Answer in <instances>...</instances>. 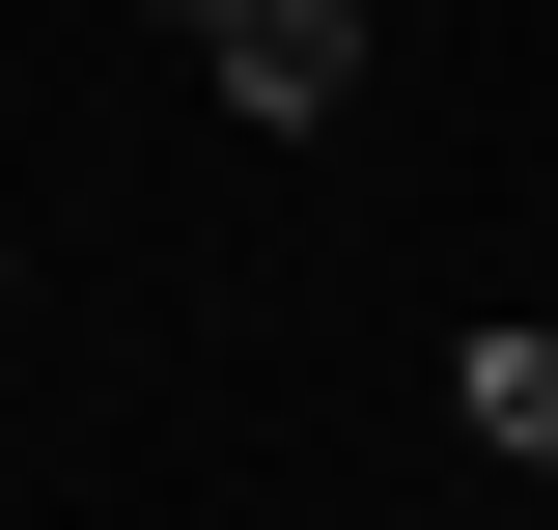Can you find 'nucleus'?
Returning <instances> with one entry per match:
<instances>
[{"label":"nucleus","instance_id":"f257e3e1","mask_svg":"<svg viewBox=\"0 0 558 530\" xmlns=\"http://www.w3.org/2000/svg\"><path fill=\"white\" fill-rule=\"evenodd\" d=\"M196 84L252 140H307V112H363V0H196Z\"/></svg>","mask_w":558,"mask_h":530},{"label":"nucleus","instance_id":"7ed1b4c3","mask_svg":"<svg viewBox=\"0 0 558 530\" xmlns=\"http://www.w3.org/2000/svg\"><path fill=\"white\" fill-rule=\"evenodd\" d=\"M168 28H196V0H168Z\"/></svg>","mask_w":558,"mask_h":530},{"label":"nucleus","instance_id":"f03ea898","mask_svg":"<svg viewBox=\"0 0 558 530\" xmlns=\"http://www.w3.org/2000/svg\"><path fill=\"white\" fill-rule=\"evenodd\" d=\"M447 419H475L502 474H558V308H475V335H447Z\"/></svg>","mask_w":558,"mask_h":530}]
</instances>
